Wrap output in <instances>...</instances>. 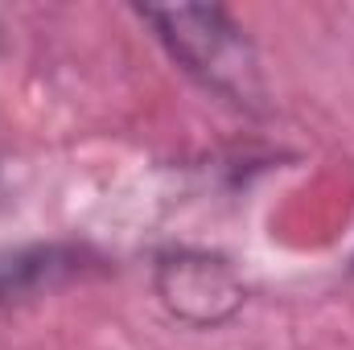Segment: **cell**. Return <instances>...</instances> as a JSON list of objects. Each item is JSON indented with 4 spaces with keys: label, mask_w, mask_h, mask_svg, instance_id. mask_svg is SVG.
Returning a JSON list of instances; mask_svg holds the SVG:
<instances>
[{
    "label": "cell",
    "mask_w": 354,
    "mask_h": 350,
    "mask_svg": "<svg viewBox=\"0 0 354 350\" xmlns=\"http://www.w3.org/2000/svg\"><path fill=\"white\" fill-rule=\"evenodd\" d=\"M79 264V252L71 248H8L0 252V305L21 301L37 293L41 284H54L71 276Z\"/></svg>",
    "instance_id": "obj_3"
},
{
    "label": "cell",
    "mask_w": 354,
    "mask_h": 350,
    "mask_svg": "<svg viewBox=\"0 0 354 350\" xmlns=\"http://www.w3.org/2000/svg\"><path fill=\"white\" fill-rule=\"evenodd\" d=\"M161 297L177 317L210 326V322H223L227 313H235V305L243 301V288L223 260L185 252V256L161 264Z\"/></svg>",
    "instance_id": "obj_2"
},
{
    "label": "cell",
    "mask_w": 354,
    "mask_h": 350,
    "mask_svg": "<svg viewBox=\"0 0 354 350\" xmlns=\"http://www.w3.org/2000/svg\"><path fill=\"white\" fill-rule=\"evenodd\" d=\"M140 17L157 29V37L169 46L177 62L223 99H235L248 107L264 99L256 46L223 8L181 4V8H140Z\"/></svg>",
    "instance_id": "obj_1"
}]
</instances>
